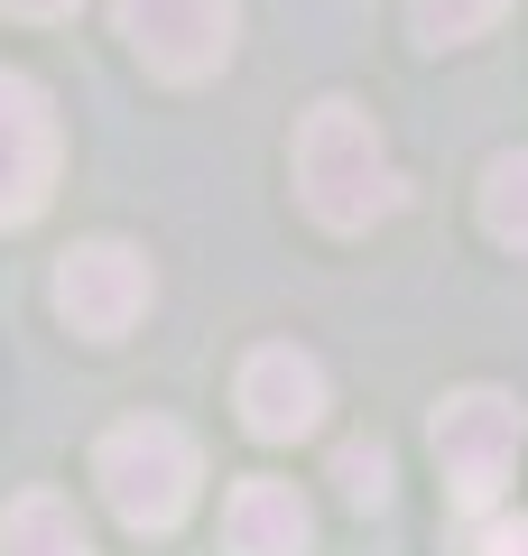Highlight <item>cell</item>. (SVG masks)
I'll return each mask as SVG.
<instances>
[{
    "instance_id": "8fae6325",
    "label": "cell",
    "mask_w": 528,
    "mask_h": 556,
    "mask_svg": "<svg viewBox=\"0 0 528 556\" xmlns=\"http://www.w3.org/2000/svg\"><path fill=\"white\" fill-rule=\"evenodd\" d=\"M501 10H510V0H408V20H417V38H427V47H464V38H482Z\"/></svg>"
},
{
    "instance_id": "ba28073f",
    "label": "cell",
    "mask_w": 528,
    "mask_h": 556,
    "mask_svg": "<svg viewBox=\"0 0 528 556\" xmlns=\"http://www.w3.org/2000/svg\"><path fill=\"white\" fill-rule=\"evenodd\" d=\"M223 547H232V556H306V547H315L306 492L278 482V473L232 482V501H223Z\"/></svg>"
},
{
    "instance_id": "277c9868",
    "label": "cell",
    "mask_w": 528,
    "mask_h": 556,
    "mask_svg": "<svg viewBox=\"0 0 528 556\" xmlns=\"http://www.w3.org/2000/svg\"><path fill=\"white\" fill-rule=\"evenodd\" d=\"M121 38L158 84H204L232 65L241 0H121Z\"/></svg>"
},
{
    "instance_id": "7c38bea8",
    "label": "cell",
    "mask_w": 528,
    "mask_h": 556,
    "mask_svg": "<svg viewBox=\"0 0 528 556\" xmlns=\"http://www.w3.org/2000/svg\"><path fill=\"white\" fill-rule=\"evenodd\" d=\"M334 492H343L352 510H380V501H390V455H380L372 437H352L343 455H334Z\"/></svg>"
},
{
    "instance_id": "5b68a950",
    "label": "cell",
    "mask_w": 528,
    "mask_h": 556,
    "mask_svg": "<svg viewBox=\"0 0 528 556\" xmlns=\"http://www.w3.org/2000/svg\"><path fill=\"white\" fill-rule=\"evenodd\" d=\"M56 167H65L56 102H47L28 75H10V65H0V232H20V223L47 214Z\"/></svg>"
},
{
    "instance_id": "5bb4252c",
    "label": "cell",
    "mask_w": 528,
    "mask_h": 556,
    "mask_svg": "<svg viewBox=\"0 0 528 556\" xmlns=\"http://www.w3.org/2000/svg\"><path fill=\"white\" fill-rule=\"evenodd\" d=\"M0 10H10V20H75L84 0H0Z\"/></svg>"
},
{
    "instance_id": "3957f363",
    "label": "cell",
    "mask_w": 528,
    "mask_h": 556,
    "mask_svg": "<svg viewBox=\"0 0 528 556\" xmlns=\"http://www.w3.org/2000/svg\"><path fill=\"white\" fill-rule=\"evenodd\" d=\"M436 464H445L454 510H491L519 473V399L510 390H454L436 408Z\"/></svg>"
},
{
    "instance_id": "6da1fadb",
    "label": "cell",
    "mask_w": 528,
    "mask_h": 556,
    "mask_svg": "<svg viewBox=\"0 0 528 556\" xmlns=\"http://www.w3.org/2000/svg\"><path fill=\"white\" fill-rule=\"evenodd\" d=\"M297 204L325 232H372L399 214V159L362 102H315L297 121Z\"/></svg>"
},
{
    "instance_id": "9c48e42d",
    "label": "cell",
    "mask_w": 528,
    "mask_h": 556,
    "mask_svg": "<svg viewBox=\"0 0 528 556\" xmlns=\"http://www.w3.org/2000/svg\"><path fill=\"white\" fill-rule=\"evenodd\" d=\"M0 556H93V538L65 492H20L0 510Z\"/></svg>"
},
{
    "instance_id": "7a4b0ae2",
    "label": "cell",
    "mask_w": 528,
    "mask_h": 556,
    "mask_svg": "<svg viewBox=\"0 0 528 556\" xmlns=\"http://www.w3.org/2000/svg\"><path fill=\"white\" fill-rule=\"evenodd\" d=\"M93 482H102V501H112L121 529L167 538L204 492V445L186 437L176 417H130V427H112V437L93 445Z\"/></svg>"
},
{
    "instance_id": "8992f818",
    "label": "cell",
    "mask_w": 528,
    "mask_h": 556,
    "mask_svg": "<svg viewBox=\"0 0 528 556\" xmlns=\"http://www.w3.org/2000/svg\"><path fill=\"white\" fill-rule=\"evenodd\" d=\"M158 278L149 260L130 251V241H75V251L56 260V316L75 325L84 343H121L139 316H149Z\"/></svg>"
},
{
    "instance_id": "30bf717a",
    "label": "cell",
    "mask_w": 528,
    "mask_h": 556,
    "mask_svg": "<svg viewBox=\"0 0 528 556\" xmlns=\"http://www.w3.org/2000/svg\"><path fill=\"white\" fill-rule=\"evenodd\" d=\"M482 232L501 251H528V149H501L482 167Z\"/></svg>"
},
{
    "instance_id": "52a82bcc",
    "label": "cell",
    "mask_w": 528,
    "mask_h": 556,
    "mask_svg": "<svg viewBox=\"0 0 528 556\" xmlns=\"http://www.w3.org/2000/svg\"><path fill=\"white\" fill-rule=\"evenodd\" d=\"M232 399H241V427H251L260 445H288V437H306L315 417H325V371H315L297 343H260V353L241 362Z\"/></svg>"
},
{
    "instance_id": "4fadbf2b",
    "label": "cell",
    "mask_w": 528,
    "mask_h": 556,
    "mask_svg": "<svg viewBox=\"0 0 528 556\" xmlns=\"http://www.w3.org/2000/svg\"><path fill=\"white\" fill-rule=\"evenodd\" d=\"M473 556H528V519H519V510L482 519V538H473Z\"/></svg>"
}]
</instances>
